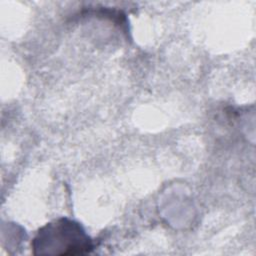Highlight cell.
Instances as JSON below:
<instances>
[{"mask_svg": "<svg viewBox=\"0 0 256 256\" xmlns=\"http://www.w3.org/2000/svg\"><path fill=\"white\" fill-rule=\"evenodd\" d=\"M94 245L83 227L69 218L55 219L41 227L32 241L35 255H78L89 253Z\"/></svg>", "mask_w": 256, "mask_h": 256, "instance_id": "cell-1", "label": "cell"}]
</instances>
